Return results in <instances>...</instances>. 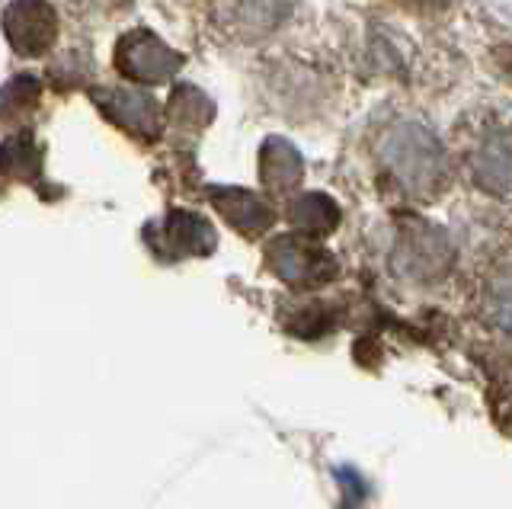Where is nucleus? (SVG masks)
<instances>
[{"mask_svg": "<svg viewBox=\"0 0 512 509\" xmlns=\"http://www.w3.org/2000/svg\"><path fill=\"white\" fill-rule=\"evenodd\" d=\"M381 164L413 196H432L445 180V154L429 129L416 122H400L381 138Z\"/></svg>", "mask_w": 512, "mask_h": 509, "instance_id": "obj_1", "label": "nucleus"}, {"mask_svg": "<svg viewBox=\"0 0 512 509\" xmlns=\"http://www.w3.org/2000/svg\"><path fill=\"white\" fill-rule=\"evenodd\" d=\"M394 273L410 282H436L455 263V244L442 228L420 218H407L400 225L394 247Z\"/></svg>", "mask_w": 512, "mask_h": 509, "instance_id": "obj_2", "label": "nucleus"}, {"mask_svg": "<svg viewBox=\"0 0 512 509\" xmlns=\"http://www.w3.org/2000/svg\"><path fill=\"white\" fill-rule=\"evenodd\" d=\"M266 263L282 282L295 285V289H311V285H324L336 276L333 253L320 247L308 234H285L276 237L266 250Z\"/></svg>", "mask_w": 512, "mask_h": 509, "instance_id": "obj_3", "label": "nucleus"}, {"mask_svg": "<svg viewBox=\"0 0 512 509\" xmlns=\"http://www.w3.org/2000/svg\"><path fill=\"white\" fill-rule=\"evenodd\" d=\"M116 68L135 84H164L183 68V55L151 29H135L116 45Z\"/></svg>", "mask_w": 512, "mask_h": 509, "instance_id": "obj_4", "label": "nucleus"}, {"mask_svg": "<svg viewBox=\"0 0 512 509\" xmlns=\"http://www.w3.org/2000/svg\"><path fill=\"white\" fill-rule=\"evenodd\" d=\"M4 36L23 58H39L58 42V17L45 0H10L4 10Z\"/></svg>", "mask_w": 512, "mask_h": 509, "instance_id": "obj_5", "label": "nucleus"}, {"mask_svg": "<svg viewBox=\"0 0 512 509\" xmlns=\"http://www.w3.org/2000/svg\"><path fill=\"white\" fill-rule=\"evenodd\" d=\"M93 103L103 109V116L125 129L132 138L141 141H157L160 129H164V116L151 93L144 90H96Z\"/></svg>", "mask_w": 512, "mask_h": 509, "instance_id": "obj_6", "label": "nucleus"}, {"mask_svg": "<svg viewBox=\"0 0 512 509\" xmlns=\"http://www.w3.org/2000/svg\"><path fill=\"white\" fill-rule=\"evenodd\" d=\"M208 199H212L215 212L244 237H260L263 231L272 228V218H276L272 215V205L256 193H250V189L215 186V189H208Z\"/></svg>", "mask_w": 512, "mask_h": 509, "instance_id": "obj_7", "label": "nucleus"}, {"mask_svg": "<svg viewBox=\"0 0 512 509\" xmlns=\"http://www.w3.org/2000/svg\"><path fill=\"white\" fill-rule=\"evenodd\" d=\"M173 257H205L215 250V228L196 212H170L160 221V244Z\"/></svg>", "mask_w": 512, "mask_h": 509, "instance_id": "obj_8", "label": "nucleus"}, {"mask_svg": "<svg viewBox=\"0 0 512 509\" xmlns=\"http://www.w3.org/2000/svg\"><path fill=\"white\" fill-rule=\"evenodd\" d=\"M474 180L490 196H503L512 189V138L490 135L474 154Z\"/></svg>", "mask_w": 512, "mask_h": 509, "instance_id": "obj_9", "label": "nucleus"}, {"mask_svg": "<svg viewBox=\"0 0 512 509\" xmlns=\"http://www.w3.org/2000/svg\"><path fill=\"white\" fill-rule=\"evenodd\" d=\"M301 154L295 151V145H288L285 138H266L260 148V180L269 193H292V189L301 183Z\"/></svg>", "mask_w": 512, "mask_h": 509, "instance_id": "obj_10", "label": "nucleus"}, {"mask_svg": "<svg viewBox=\"0 0 512 509\" xmlns=\"http://www.w3.org/2000/svg\"><path fill=\"white\" fill-rule=\"evenodd\" d=\"M288 218L298 234L308 237H324L330 231H336L340 225V205H336L327 193H304L292 202L288 209Z\"/></svg>", "mask_w": 512, "mask_h": 509, "instance_id": "obj_11", "label": "nucleus"}, {"mask_svg": "<svg viewBox=\"0 0 512 509\" xmlns=\"http://www.w3.org/2000/svg\"><path fill=\"white\" fill-rule=\"evenodd\" d=\"M0 173L20 183H39L42 177V148L29 132H20L0 145Z\"/></svg>", "mask_w": 512, "mask_h": 509, "instance_id": "obj_12", "label": "nucleus"}, {"mask_svg": "<svg viewBox=\"0 0 512 509\" xmlns=\"http://www.w3.org/2000/svg\"><path fill=\"white\" fill-rule=\"evenodd\" d=\"M215 116L212 100L196 87H176L167 103V119H173L180 129H205Z\"/></svg>", "mask_w": 512, "mask_h": 509, "instance_id": "obj_13", "label": "nucleus"}, {"mask_svg": "<svg viewBox=\"0 0 512 509\" xmlns=\"http://www.w3.org/2000/svg\"><path fill=\"white\" fill-rule=\"evenodd\" d=\"M39 81H32V77L20 74V77H13V81L0 90V119H23L29 116L32 109H36L39 103Z\"/></svg>", "mask_w": 512, "mask_h": 509, "instance_id": "obj_14", "label": "nucleus"}, {"mask_svg": "<svg viewBox=\"0 0 512 509\" xmlns=\"http://www.w3.org/2000/svg\"><path fill=\"white\" fill-rule=\"evenodd\" d=\"M231 17L247 29H266L276 23V0H231Z\"/></svg>", "mask_w": 512, "mask_h": 509, "instance_id": "obj_15", "label": "nucleus"}, {"mask_svg": "<svg viewBox=\"0 0 512 509\" xmlns=\"http://www.w3.org/2000/svg\"><path fill=\"white\" fill-rule=\"evenodd\" d=\"M490 314L496 327H503L506 333H512V276L500 279L490 292Z\"/></svg>", "mask_w": 512, "mask_h": 509, "instance_id": "obj_16", "label": "nucleus"}, {"mask_svg": "<svg viewBox=\"0 0 512 509\" xmlns=\"http://www.w3.org/2000/svg\"><path fill=\"white\" fill-rule=\"evenodd\" d=\"M500 58H503V65L512 71V49H503V52H500Z\"/></svg>", "mask_w": 512, "mask_h": 509, "instance_id": "obj_17", "label": "nucleus"}]
</instances>
